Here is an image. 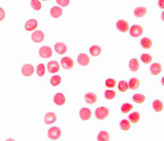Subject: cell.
<instances>
[{
  "label": "cell",
  "instance_id": "cell-32",
  "mask_svg": "<svg viewBox=\"0 0 164 141\" xmlns=\"http://www.w3.org/2000/svg\"><path fill=\"white\" fill-rule=\"evenodd\" d=\"M128 88V84L125 80H121L119 83V90L121 92H125Z\"/></svg>",
  "mask_w": 164,
  "mask_h": 141
},
{
  "label": "cell",
  "instance_id": "cell-18",
  "mask_svg": "<svg viewBox=\"0 0 164 141\" xmlns=\"http://www.w3.org/2000/svg\"><path fill=\"white\" fill-rule=\"evenodd\" d=\"M162 70V66L158 63H153L151 67H150V72L154 76H156V75H159Z\"/></svg>",
  "mask_w": 164,
  "mask_h": 141
},
{
  "label": "cell",
  "instance_id": "cell-3",
  "mask_svg": "<svg viewBox=\"0 0 164 141\" xmlns=\"http://www.w3.org/2000/svg\"><path fill=\"white\" fill-rule=\"evenodd\" d=\"M143 32L142 27L140 25H133L131 27L130 30V34L131 36L134 37V38H137V37L141 36Z\"/></svg>",
  "mask_w": 164,
  "mask_h": 141
},
{
  "label": "cell",
  "instance_id": "cell-13",
  "mask_svg": "<svg viewBox=\"0 0 164 141\" xmlns=\"http://www.w3.org/2000/svg\"><path fill=\"white\" fill-rule=\"evenodd\" d=\"M54 50H55V52H57V54L63 55L64 53L67 52V47L65 44L59 42V43L54 44Z\"/></svg>",
  "mask_w": 164,
  "mask_h": 141
},
{
  "label": "cell",
  "instance_id": "cell-10",
  "mask_svg": "<svg viewBox=\"0 0 164 141\" xmlns=\"http://www.w3.org/2000/svg\"><path fill=\"white\" fill-rule=\"evenodd\" d=\"M31 39L34 43H41L44 39V33L42 31H36L32 33L31 34Z\"/></svg>",
  "mask_w": 164,
  "mask_h": 141
},
{
  "label": "cell",
  "instance_id": "cell-39",
  "mask_svg": "<svg viewBox=\"0 0 164 141\" xmlns=\"http://www.w3.org/2000/svg\"><path fill=\"white\" fill-rule=\"evenodd\" d=\"M158 5L159 6V8L163 9L164 8V0H159V3H158Z\"/></svg>",
  "mask_w": 164,
  "mask_h": 141
},
{
  "label": "cell",
  "instance_id": "cell-23",
  "mask_svg": "<svg viewBox=\"0 0 164 141\" xmlns=\"http://www.w3.org/2000/svg\"><path fill=\"white\" fill-rule=\"evenodd\" d=\"M141 46L142 48L144 49H149L150 47L152 46V41L150 38L147 37H144L141 39Z\"/></svg>",
  "mask_w": 164,
  "mask_h": 141
},
{
  "label": "cell",
  "instance_id": "cell-30",
  "mask_svg": "<svg viewBox=\"0 0 164 141\" xmlns=\"http://www.w3.org/2000/svg\"><path fill=\"white\" fill-rule=\"evenodd\" d=\"M132 108H133V106H132V104H131V103H123V104L122 105V107H121V112H123V113H124V114H126V113H128V112H130Z\"/></svg>",
  "mask_w": 164,
  "mask_h": 141
},
{
  "label": "cell",
  "instance_id": "cell-40",
  "mask_svg": "<svg viewBox=\"0 0 164 141\" xmlns=\"http://www.w3.org/2000/svg\"><path fill=\"white\" fill-rule=\"evenodd\" d=\"M43 1H47V0H43Z\"/></svg>",
  "mask_w": 164,
  "mask_h": 141
},
{
  "label": "cell",
  "instance_id": "cell-16",
  "mask_svg": "<svg viewBox=\"0 0 164 141\" xmlns=\"http://www.w3.org/2000/svg\"><path fill=\"white\" fill-rule=\"evenodd\" d=\"M84 99L88 104H93L97 101V96L93 92H88L85 95Z\"/></svg>",
  "mask_w": 164,
  "mask_h": 141
},
{
  "label": "cell",
  "instance_id": "cell-15",
  "mask_svg": "<svg viewBox=\"0 0 164 141\" xmlns=\"http://www.w3.org/2000/svg\"><path fill=\"white\" fill-rule=\"evenodd\" d=\"M57 119V116L54 112H48L44 116V122L46 124H51L54 123Z\"/></svg>",
  "mask_w": 164,
  "mask_h": 141
},
{
  "label": "cell",
  "instance_id": "cell-11",
  "mask_svg": "<svg viewBox=\"0 0 164 141\" xmlns=\"http://www.w3.org/2000/svg\"><path fill=\"white\" fill-rule=\"evenodd\" d=\"M47 69L50 73H56L59 70V64L57 61H50L47 63Z\"/></svg>",
  "mask_w": 164,
  "mask_h": 141
},
{
  "label": "cell",
  "instance_id": "cell-7",
  "mask_svg": "<svg viewBox=\"0 0 164 141\" xmlns=\"http://www.w3.org/2000/svg\"><path fill=\"white\" fill-rule=\"evenodd\" d=\"M79 116L82 120H88L91 116V111L88 107H83L79 111Z\"/></svg>",
  "mask_w": 164,
  "mask_h": 141
},
{
  "label": "cell",
  "instance_id": "cell-26",
  "mask_svg": "<svg viewBox=\"0 0 164 141\" xmlns=\"http://www.w3.org/2000/svg\"><path fill=\"white\" fill-rule=\"evenodd\" d=\"M132 99H133V101L135 102V103H142L145 101V100H146V97H145L144 95L137 93V94L134 95L133 97H132Z\"/></svg>",
  "mask_w": 164,
  "mask_h": 141
},
{
  "label": "cell",
  "instance_id": "cell-1",
  "mask_svg": "<svg viewBox=\"0 0 164 141\" xmlns=\"http://www.w3.org/2000/svg\"><path fill=\"white\" fill-rule=\"evenodd\" d=\"M95 117L98 119H106L109 115V109L106 107H99L95 110Z\"/></svg>",
  "mask_w": 164,
  "mask_h": 141
},
{
  "label": "cell",
  "instance_id": "cell-4",
  "mask_svg": "<svg viewBox=\"0 0 164 141\" xmlns=\"http://www.w3.org/2000/svg\"><path fill=\"white\" fill-rule=\"evenodd\" d=\"M38 52H39V55L42 58L47 59L51 57V55H52V50L48 46H44V47H40Z\"/></svg>",
  "mask_w": 164,
  "mask_h": 141
},
{
  "label": "cell",
  "instance_id": "cell-35",
  "mask_svg": "<svg viewBox=\"0 0 164 141\" xmlns=\"http://www.w3.org/2000/svg\"><path fill=\"white\" fill-rule=\"evenodd\" d=\"M45 67L43 63H39L37 67V74L38 76H44L45 75Z\"/></svg>",
  "mask_w": 164,
  "mask_h": 141
},
{
  "label": "cell",
  "instance_id": "cell-14",
  "mask_svg": "<svg viewBox=\"0 0 164 141\" xmlns=\"http://www.w3.org/2000/svg\"><path fill=\"white\" fill-rule=\"evenodd\" d=\"M54 102L56 105L58 106H62L65 103L66 98L64 95L62 93H56L54 96Z\"/></svg>",
  "mask_w": 164,
  "mask_h": 141
},
{
  "label": "cell",
  "instance_id": "cell-29",
  "mask_svg": "<svg viewBox=\"0 0 164 141\" xmlns=\"http://www.w3.org/2000/svg\"><path fill=\"white\" fill-rule=\"evenodd\" d=\"M50 83H51V84L53 86V87L58 86L59 84L61 83V77H60V76H52V77L51 78V80H50Z\"/></svg>",
  "mask_w": 164,
  "mask_h": 141
},
{
  "label": "cell",
  "instance_id": "cell-5",
  "mask_svg": "<svg viewBox=\"0 0 164 141\" xmlns=\"http://www.w3.org/2000/svg\"><path fill=\"white\" fill-rule=\"evenodd\" d=\"M116 27L117 30L121 32H126L129 30V24L126 22V20L121 19L117 21L116 23Z\"/></svg>",
  "mask_w": 164,
  "mask_h": 141
},
{
  "label": "cell",
  "instance_id": "cell-34",
  "mask_svg": "<svg viewBox=\"0 0 164 141\" xmlns=\"http://www.w3.org/2000/svg\"><path fill=\"white\" fill-rule=\"evenodd\" d=\"M140 59H141V60L142 61V63H151V62L152 56L150 54H147V53H146V54H142V55H141Z\"/></svg>",
  "mask_w": 164,
  "mask_h": 141
},
{
  "label": "cell",
  "instance_id": "cell-19",
  "mask_svg": "<svg viewBox=\"0 0 164 141\" xmlns=\"http://www.w3.org/2000/svg\"><path fill=\"white\" fill-rule=\"evenodd\" d=\"M134 14H135V16L137 18L143 17L146 14V8L144 7H138L134 11Z\"/></svg>",
  "mask_w": 164,
  "mask_h": 141
},
{
  "label": "cell",
  "instance_id": "cell-33",
  "mask_svg": "<svg viewBox=\"0 0 164 141\" xmlns=\"http://www.w3.org/2000/svg\"><path fill=\"white\" fill-rule=\"evenodd\" d=\"M104 96L106 100H113L115 97V91L112 90H106L104 93Z\"/></svg>",
  "mask_w": 164,
  "mask_h": 141
},
{
  "label": "cell",
  "instance_id": "cell-20",
  "mask_svg": "<svg viewBox=\"0 0 164 141\" xmlns=\"http://www.w3.org/2000/svg\"><path fill=\"white\" fill-rule=\"evenodd\" d=\"M128 84V87L131 89V90H135L137 89L138 87L140 86V81H139V79L137 78H132L131 79Z\"/></svg>",
  "mask_w": 164,
  "mask_h": 141
},
{
  "label": "cell",
  "instance_id": "cell-36",
  "mask_svg": "<svg viewBox=\"0 0 164 141\" xmlns=\"http://www.w3.org/2000/svg\"><path fill=\"white\" fill-rule=\"evenodd\" d=\"M105 84H106V86L107 87L111 88V87H115L116 81L115 80H114V79H107V80H106V82H105Z\"/></svg>",
  "mask_w": 164,
  "mask_h": 141
},
{
  "label": "cell",
  "instance_id": "cell-22",
  "mask_svg": "<svg viewBox=\"0 0 164 141\" xmlns=\"http://www.w3.org/2000/svg\"><path fill=\"white\" fill-rule=\"evenodd\" d=\"M90 53L92 56H99V55L101 54L102 51V48L99 46L98 45H94L91 46L90 47Z\"/></svg>",
  "mask_w": 164,
  "mask_h": 141
},
{
  "label": "cell",
  "instance_id": "cell-31",
  "mask_svg": "<svg viewBox=\"0 0 164 141\" xmlns=\"http://www.w3.org/2000/svg\"><path fill=\"white\" fill-rule=\"evenodd\" d=\"M31 8L35 11H39L42 8V4L38 0H31Z\"/></svg>",
  "mask_w": 164,
  "mask_h": 141
},
{
  "label": "cell",
  "instance_id": "cell-38",
  "mask_svg": "<svg viewBox=\"0 0 164 141\" xmlns=\"http://www.w3.org/2000/svg\"><path fill=\"white\" fill-rule=\"evenodd\" d=\"M5 18V11L2 8H0V22L3 21Z\"/></svg>",
  "mask_w": 164,
  "mask_h": 141
},
{
  "label": "cell",
  "instance_id": "cell-12",
  "mask_svg": "<svg viewBox=\"0 0 164 141\" xmlns=\"http://www.w3.org/2000/svg\"><path fill=\"white\" fill-rule=\"evenodd\" d=\"M37 27H38V22L34 18L28 20L25 24V29L28 31H34L36 29Z\"/></svg>",
  "mask_w": 164,
  "mask_h": 141
},
{
  "label": "cell",
  "instance_id": "cell-27",
  "mask_svg": "<svg viewBox=\"0 0 164 141\" xmlns=\"http://www.w3.org/2000/svg\"><path fill=\"white\" fill-rule=\"evenodd\" d=\"M98 139L102 141H106L110 139V134L106 131H101L98 135Z\"/></svg>",
  "mask_w": 164,
  "mask_h": 141
},
{
  "label": "cell",
  "instance_id": "cell-2",
  "mask_svg": "<svg viewBox=\"0 0 164 141\" xmlns=\"http://www.w3.org/2000/svg\"><path fill=\"white\" fill-rule=\"evenodd\" d=\"M47 136L51 139H58L61 136V130L58 127H51L48 130Z\"/></svg>",
  "mask_w": 164,
  "mask_h": 141
},
{
  "label": "cell",
  "instance_id": "cell-6",
  "mask_svg": "<svg viewBox=\"0 0 164 141\" xmlns=\"http://www.w3.org/2000/svg\"><path fill=\"white\" fill-rule=\"evenodd\" d=\"M61 64L63 68L69 70V69L72 68L73 66H74V61H73V60L70 57L67 56V57H63L62 59Z\"/></svg>",
  "mask_w": 164,
  "mask_h": 141
},
{
  "label": "cell",
  "instance_id": "cell-21",
  "mask_svg": "<svg viewBox=\"0 0 164 141\" xmlns=\"http://www.w3.org/2000/svg\"><path fill=\"white\" fill-rule=\"evenodd\" d=\"M129 68L131 71L135 72L137 71L139 68V63L137 59H132L130 60V63H129Z\"/></svg>",
  "mask_w": 164,
  "mask_h": 141
},
{
  "label": "cell",
  "instance_id": "cell-9",
  "mask_svg": "<svg viewBox=\"0 0 164 141\" xmlns=\"http://www.w3.org/2000/svg\"><path fill=\"white\" fill-rule=\"evenodd\" d=\"M78 63L81 66H87L90 63V58L87 54L85 53H81L78 56Z\"/></svg>",
  "mask_w": 164,
  "mask_h": 141
},
{
  "label": "cell",
  "instance_id": "cell-8",
  "mask_svg": "<svg viewBox=\"0 0 164 141\" xmlns=\"http://www.w3.org/2000/svg\"><path fill=\"white\" fill-rule=\"evenodd\" d=\"M34 67L31 64L29 63H27L25 65L23 66L22 67V74L23 75L26 77H29V76H32L33 73H34Z\"/></svg>",
  "mask_w": 164,
  "mask_h": 141
},
{
  "label": "cell",
  "instance_id": "cell-24",
  "mask_svg": "<svg viewBox=\"0 0 164 141\" xmlns=\"http://www.w3.org/2000/svg\"><path fill=\"white\" fill-rule=\"evenodd\" d=\"M129 118V120L132 123H136L139 121V119H140V114H139V112H132L128 116Z\"/></svg>",
  "mask_w": 164,
  "mask_h": 141
},
{
  "label": "cell",
  "instance_id": "cell-37",
  "mask_svg": "<svg viewBox=\"0 0 164 141\" xmlns=\"http://www.w3.org/2000/svg\"><path fill=\"white\" fill-rule=\"evenodd\" d=\"M56 3L57 4L62 7V8H64V7H67L70 3V0H56Z\"/></svg>",
  "mask_w": 164,
  "mask_h": 141
},
{
  "label": "cell",
  "instance_id": "cell-28",
  "mask_svg": "<svg viewBox=\"0 0 164 141\" xmlns=\"http://www.w3.org/2000/svg\"><path fill=\"white\" fill-rule=\"evenodd\" d=\"M119 125H120V128L123 131H127L130 129L131 128V124H130V122L128 121L127 119H122L120 121V123H119Z\"/></svg>",
  "mask_w": 164,
  "mask_h": 141
},
{
  "label": "cell",
  "instance_id": "cell-25",
  "mask_svg": "<svg viewBox=\"0 0 164 141\" xmlns=\"http://www.w3.org/2000/svg\"><path fill=\"white\" fill-rule=\"evenodd\" d=\"M152 108L156 112H160L162 110V103L161 100H156L152 103Z\"/></svg>",
  "mask_w": 164,
  "mask_h": 141
},
{
  "label": "cell",
  "instance_id": "cell-17",
  "mask_svg": "<svg viewBox=\"0 0 164 141\" xmlns=\"http://www.w3.org/2000/svg\"><path fill=\"white\" fill-rule=\"evenodd\" d=\"M50 14H51V17H53V18H58L63 15V10L59 7H53L51 9Z\"/></svg>",
  "mask_w": 164,
  "mask_h": 141
}]
</instances>
